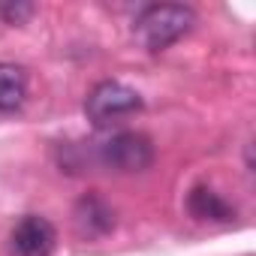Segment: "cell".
Listing matches in <instances>:
<instances>
[{"instance_id": "obj_1", "label": "cell", "mask_w": 256, "mask_h": 256, "mask_svg": "<svg viewBox=\"0 0 256 256\" xmlns=\"http://www.w3.org/2000/svg\"><path fill=\"white\" fill-rule=\"evenodd\" d=\"M196 24V12L184 4H151L145 6L136 22H133V36L136 42L157 54L166 52L169 46H175L181 36H187Z\"/></svg>"}, {"instance_id": "obj_2", "label": "cell", "mask_w": 256, "mask_h": 256, "mask_svg": "<svg viewBox=\"0 0 256 256\" xmlns=\"http://www.w3.org/2000/svg\"><path fill=\"white\" fill-rule=\"evenodd\" d=\"M136 112H142V96L139 90H133L124 82H100L88 100H84V114L96 130H108V126L120 124L124 118H133Z\"/></svg>"}, {"instance_id": "obj_3", "label": "cell", "mask_w": 256, "mask_h": 256, "mask_svg": "<svg viewBox=\"0 0 256 256\" xmlns=\"http://www.w3.org/2000/svg\"><path fill=\"white\" fill-rule=\"evenodd\" d=\"M94 157L102 169H114V172H145L154 163V145L145 133L136 130H120L112 133L108 139L96 142Z\"/></svg>"}, {"instance_id": "obj_4", "label": "cell", "mask_w": 256, "mask_h": 256, "mask_svg": "<svg viewBox=\"0 0 256 256\" xmlns=\"http://www.w3.org/2000/svg\"><path fill=\"white\" fill-rule=\"evenodd\" d=\"M10 256H52L58 247V229L42 214H24L10 232Z\"/></svg>"}, {"instance_id": "obj_5", "label": "cell", "mask_w": 256, "mask_h": 256, "mask_svg": "<svg viewBox=\"0 0 256 256\" xmlns=\"http://www.w3.org/2000/svg\"><path fill=\"white\" fill-rule=\"evenodd\" d=\"M76 223H78V232L82 235L96 238V235H106L114 226V214H112V208L100 196L90 193V196H84L76 205Z\"/></svg>"}, {"instance_id": "obj_6", "label": "cell", "mask_w": 256, "mask_h": 256, "mask_svg": "<svg viewBox=\"0 0 256 256\" xmlns=\"http://www.w3.org/2000/svg\"><path fill=\"white\" fill-rule=\"evenodd\" d=\"M187 208H190V214L199 217V220L229 223V220L235 217V208H232L220 193H214V190L205 187V184H199V187L190 190V196H187Z\"/></svg>"}, {"instance_id": "obj_7", "label": "cell", "mask_w": 256, "mask_h": 256, "mask_svg": "<svg viewBox=\"0 0 256 256\" xmlns=\"http://www.w3.org/2000/svg\"><path fill=\"white\" fill-rule=\"evenodd\" d=\"M28 100V72L16 64L0 60V114H12Z\"/></svg>"}, {"instance_id": "obj_8", "label": "cell", "mask_w": 256, "mask_h": 256, "mask_svg": "<svg viewBox=\"0 0 256 256\" xmlns=\"http://www.w3.org/2000/svg\"><path fill=\"white\" fill-rule=\"evenodd\" d=\"M34 12H36L34 4H4L0 6V18H4L6 24H24Z\"/></svg>"}]
</instances>
